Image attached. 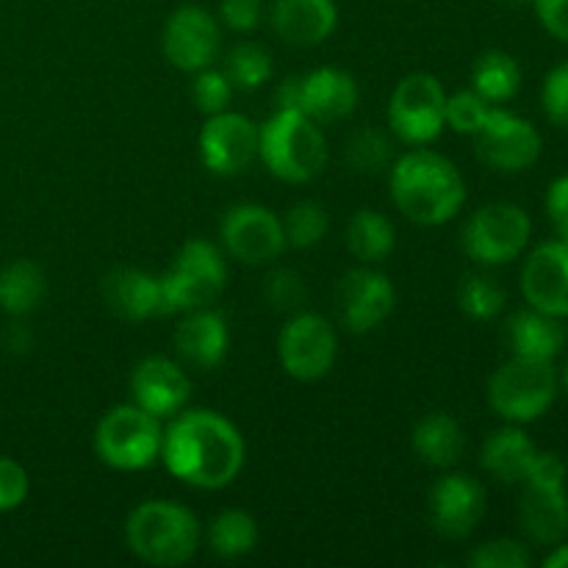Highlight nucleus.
Masks as SVG:
<instances>
[{
	"instance_id": "37998d69",
	"label": "nucleus",
	"mask_w": 568,
	"mask_h": 568,
	"mask_svg": "<svg viewBox=\"0 0 568 568\" xmlns=\"http://www.w3.org/2000/svg\"><path fill=\"white\" fill-rule=\"evenodd\" d=\"M547 214L549 220H552L555 231L560 233V239L568 242V175L555 178L552 186H549Z\"/></svg>"
},
{
	"instance_id": "7c9ffc66",
	"label": "nucleus",
	"mask_w": 568,
	"mask_h": 568,
	"mask_svg": "<svg viewBox=\"0 0 568 568\" xmlns=\"http://www.w3.org/2000/svg\"><path fill=\"white\" fill-rule=\"evenodd\" d=\"M272 53L264 44L255 42H242L231 50L225 64V75L231 78L233 87L239 89H258L261 83H266L272 78Z\"/></svg>"
},
{
	"instance_id": "f03ea898",
	"label": "nucleus",
	"mask_w": 568,
	"mask_h": 568,
	"mask_svg": "<svg viewBox=\"0 0 568 568\" xmlns=\"http://www.w3.org/2000/svg\"><path fill=\"white\" fill-rule=\"evenodd\" d=\"M392 200L410 222L444 225L466 200L458 166L433 150H410L392 170Z\"/></svg>"
},
{
	"instance_id": "c756f323",
	"label": "nucleus",
	"mask_w": 568,
	"mask_h": 568,
	"mask_svg": "<svg viewBox=\"0 0 568 568\" xmlns=\"http://www.w3.org/2000/svg\"><path fill=\"white\" fill-rule=\"evenodd\" d=\"M209 541L220 558H244L258 544V525L244 510H225V514H220L211 521Z\"/></svg>"
},
{
	"instance_id": "1a4fd4ad",
	"label": "nucleus",
	"mask_w": 568,
	"mask_h": 568,
	"mask_svg": "<svg viewBox=\"0 0 568 568\" xmlns=\"http://www.w3.org/2000/svg\"><path fill=\"white\" fill-rule=\"evenodd\" d=\"M447 94L438 78L427 72L405 75L388 100V125L405 144H427L438 139L447 120Z\"/></svg>"
},
{
	"instance_id": "9d476101",
	"label": "nucleus",
	"mask_w": 568,
	"mask_h": 568,
	"mask_svg": "<svg viewBox=\"0 0 568 568\" xmlns=\"http://www.w3.org/2000/svg\"><path fill=\"white\" fill-rule=\"evenodd\" d=\"M477 159L499 172L530 170L541 155V136L532 122L510 114V111L491 109L486 122L475 133Z\"/></svg>"
},
{
	"instance_id": "f3484780",
	"label": "nucleus",
	"mask_w": 568,
	"mask_h": 568,
	"mask_svg": "<svg viewBox=\"0 0 568 568\" xmlns=\"http://www.w3.org/2000/svg\"><path fill=\"white\" fill-rule=\"evenodd\" d=\"M486 514V491L469 475H447L430 491V521L438 536L460 541Z\"/></svg>"
},
{
	"instance_id": "412c9836",
	"label": "nucleus",
	"mask_w": 568,
	"mask_h": 568,
	"mask_svg": "<svg viewBox=\"0 0 568 568\" xmlns=\"http://www.w3.org/2000/svg\"><path fill=\"white\" fill-rule=\"evenodd\" d=\"M175 347L186 364L200 369H214L225 361L231 347V333H227L222 314L209 308L186 311L175 331Z\"/></svg>"
},
{
	"instance_id": "bb28decb",
	"label": "nucleus",
	"mask_w": 568,
	"mask_h": 568,
	"mask_svg": "<svg viewBox=\"0 0 568 568\" xmlns=\"http://www.w3.org/2000/svg\"><path fill=\"white\" fill-rule=\"evenodd\" d=\"M48 292L44 272L33 261H14L0 272V308L11 316L31 314Z\"/></svg>"
},
{
	"instance_id": "dca6fc26",
	"label": "nucleus",
	"mask_w": 568,
	"mask_h": 568,
	"mask_svg": "<svg viewBox=\"0 0 568 568\" xmlns=\"http://www.w3.org/2000/svg\"><path fill=\"white\" fill-rule=\"evenodd\" d=\"M394 311V286L383 272L353 270L338 283V316L353 333L381 327Z\"/></svg>"
},
{
	"instance_id": "b1692460",
	"label": "nucleus",
	"mask_w": 568,
	"mask_h": 568,
	"mask_svg": "<svg viewBox=\"0 0 568 568\" xmlns=\"http://www.w3.org/2000/svg\"><path fill=\"white\" fill-rule=\"evenodd\" d=\"M508 342L514 355H521V358L552 361L566 347V331L558 316L530 308L510 316Z\"/></svg>"
},
{
	"instance_id": "a211bd4d",
	"label": "nucleus",
	"mask_w": 568,
	"mask_h": 568,
	"mask_svg": "<svg viewBox=\"0 0 568 568\" xmlns=\"http://www.w3.org/2000/svg\"><path fill=\"white\" fill-rule=\"evenodd\" d=\"M131 388L139 408L159 416V419L181 414L183 405L189 403V394H192L189 375L170 358H144L133 369Z\"/></svg>"
},
{
	"instance_id": "ea45409f",
	"label": "nucleus",
	"mask_w": 568,
	"mask_h": 568,
	"mask_svg": "<svg viewBox=\"0 0 568 568\" xmlns=\"http://www.w3.org/2000/svg\"><path fill=\"white\" fill-rule=\"evenodd\" d=\"M28 497V475L17 460L0 458V514L14 510Z\"/></svg>"
},
{
	"instance_id": "393cba45",
	"label": "nucleus",
	"mask_w": 568,
	"mask_h": 568,
	"mask_svg": "<svg viewBox=\"0 0 568 568\" xmlns=\"http://www.w3.org/2000/svg\"><path fill=\"white\" fill-rule=\"evenodd\" d=\"M536 455V444L527 438L525 430H519V427H503V430L491 433L486 438L480 460L483 469L491 477H497L499 483H525Z\"/></svg>"
},
{
	"instance_id": "0eeeda50",
	"label": "nucleus",
	"mask_w": 568,
	"mask_h": 568,
	"mask_svg": "<svg viewBox=\"0 0 568 568\" xmlns=\"http://www.w3.org/2000/svg\"><path fill=\"white\" fill-rule=\"evenodd\" d=\"M227 283V266L220 250L203 239H192L181 247L175 264L161 277L166 314L209 308Z\"/></svg>"
},
{
	"instance_id": "c03bdc74",
	"label": "nucleus",
	"mask_w": 568,
	"mask_h": 568,
	"mask_svg": "<svg viewBox=\"0 0 568 568\" xmlns=\"http://www.w3.org/2000/svg\"><path fill=\"white\" fill-rule=\"evenodd\" d=\"M277 109H300V78H286L275 94Z\"/></svg>"
},
{
	"instance_id": "423d86ee",
	"label": "nucleus",
	"mask_w": 568,
	"mask_h": 568,
	"mask_svg": "<svg viewBox=\"0 0 568 568\" xmlns=\"http://www.w3.org/2000/svg\"><path fill=\"white\" fill-rule=\"evenodd\" d=\"M164 433L159 416L139 405H116L94 430V453L105 466L120 471L148 469L161 455Z\"/></svg>"
},
{
	"instance_id": "49530a36",
	"label": "nucleus",
	"mask_w": 568,
	"mask_h": 568,
	"mask_svg": "<svg viewBox=\"0 0 568 568\" xmlns=\"http://www.w3.org/2000/svg\"><path fill=\"white\" fill-rule=\"evenodd\" d=\"M544 566H547V568H568V544L555 549V552L549 555L547 560H544Z\"/></svg>"
},
{
	"instance_id": "473e14b6",
	"label": "nucleus",
	"mask_w": 568,
	"mask_h": 568,
	"mask_svg": "<svg viewBox=\"0 0 568 568\" xmlns=\"http://www.w3.org/2000/svg\"><path fill=\"white\" fill-rule=\"evenodd\" d=\"M286 242L294 247H314L327 233V211L314 200H303L286 214Z\"/></svg>"
},
{
	"instance_id": "a19ab883",
	"label": "nucleus",
	"mask_w": 568,
	"mask_h": 568,
	"mask_svg": "<svg viewBox=\"0 0 568 568\" xmlns=\"http://www.w3.org/2000/svg\"><path fill=\"white\" fill-rule=\"evenodd\" d=\"M220 14L233 31H253L264 17V0H222Z\"/></svg>"
},
{
	"instance_id": "72a5a7b5",
	"label": "nucleus",
	"mask_w": 568,
	"mask_h": 568,
	"mask_svg": "<svg viewBox=\"0 0 568 568\" xmlns=\"http://www.w3.org/2000/svg\"><path fill=\"white\" fill-rule=\"evenodd\" d=\"M344 155L358 172H377L392 161V142L375 128H364L349 136Z\"/></svg>"
},
{
	"instance_id": "f257e3e1",
	"label": "nucleus",
	"mask_w": 568,
	"mask_h": 568,
	"mask_svg": "<svg viewBox=\"0 0 568 568\" xmlns=\"http://www.w3.org/2000/svg\"><path fill=\"white\" fill-rule=\"evenodd\" d=\"M161 458L178 480L216 491L231 486L242 471L244 438L214 410H183L164 433Z\"/></svg>"
},
{
	"instance_id": "aec40b11",
	"label": "nucleus",
	"mask_w": 568,
	"mask_h": 568,
	"mask_svg": "<svg viewBox=\"0 0 568 568\" xmlns=\"http://www.w3.org/2000/svg\"><path fill=\"white\" fill-rule=\"evenodd\" d=\"M270 22L283 42L311 48L336 31L338 9L333 0H275Z\"/></svg>"
},
{
	"instance_id": "ddd939ff",
	"label": "nucleus",
	"mask_w": 568,
	"mask_h": 568,
	"mask_svg": "<svg viewBox=\"0 0 568 568\" xmlns=\"http://www.w3.org/2000/svg\"><path fill=\"white\" fill-rule=\"evenodd\" d=\"M261 131L244 114L220 111L211 114L200 131V153L203 164L214 175H239L258 155Z\"/></svg>"
},
{
	"instance_id": "2f4dec72",
	"label": "nucleus",
	"mask_w": 568,
	"mask_h": 568,
	"mask_svg": "<svg viewBox=\"0 0 568 568\" xmlns=\"http://www.w3.org/2000/svg\"><path fill=\"white\" fill-rule=\"evenodd\" d=\"M458 305L471 320H494L505 308V292L494 277L469 275L458 288Z\"/></svg>"
},
{
	"instance_id": "2eb2a0df",
	"label": "nucleus",
	"mask_w": 568,
	"mask_h": 568,
	"mask_svg": "<svg viewBox=\"0 0 568 568\" xmlns=\"http://www.w3.org/2000/svg\"><path fill=\"white\" fill-rule=\"evenodd\" d=\"M521 292L530 308L541 314L568 316V242H544L521 270Z\"/></svg>"
},
{
	"instance_id": "c85d7f7f",
	"label": "nucleus",
	"mask_w": 568,
	"mask_h": 568,
	"mask_svg": "<svg viewBox=\"0 0 568 568\" xmlns=\"http://www.w3.org/2000/svg\"><path fill=\"white\" fill-rule=\"evenodd\" d=\"M347 247L364 264H381L394 250V225L377 211H358L349 220Z\"/></svg>"
},
{
	"instance_id": "c9c22d12",
	"label": "nucleus",
	"mask_w": 568,
	"mask_h": 568,
	"mask_svg": "<svg viewBox=\"0 0 568 568\" xmlns=\"http://www.w3.org/2000/svg\"><path fill=\"white\" fill-rule=\"evenodd\" d=\"M233 98V83L225 72L220 70H200V75L192 83V100L203 114H220L227 109Z\"/></svg>"
},
{
	"instance_id": "f8f14e48",
	"label": "nucleus",
	"mask_w": 568,
	"mask_h": 568,
	"mask_svg": "<svg viewBox=\"0 0 568 568\" xmlns=\"http://www.w3.org/2000/svg\"><path fill=\"white\" fill-rule=\"evenodd\" d=\"M222 244L242 264H266L286 247L283 222L270 209L255 203L233 205L222 220Z\"/></svg>"
},
{
	"instance_id": "4be33fe9",
	"label": "nucleus",
	"mask_w": 568,
	"mask_h": 568,
	"mask_svg": "<svg viewBox=\"0 0 568 568\" xmlns=\"http://www.w3.org/2000/svg\"><path fill=\"white\" fill-rule=\"evenodd\" d=\"M103 297L114 314L122 320L142 322L150 316L166 314L161 277L142 270H114L103 277Z\"/></svg>"
},
{
	"instance_id": "7ed1b4c3",
	"label": "nucleus",
	"mask_w": 568,
	"mask_h": 568,
	"mask_svg": "<svg viewBox=\"0 0 568 568\" xmlns=\"http://www.w3.org/2000/svg\"><path fill=\"white\" fill-rule=\"evenodd\" d=\"M125 538L131 552L144 564L183 566L197 552L200 521L183 505L153 499L128 516Z\"/></svg>"
},
{
	"instance_id": "58836bf2",
	"label": "nucleus",
	"mask_w": 568,
	"mask_h": 568,
	"mask_svg": "<svg viewBox=\"0 0 568 568\" xmlns=\"http://www.w3.org/2000/svg\"><path fill=\"white\" fill-rule=\"evenodd\" d=\"M544 111L558 128L568 131V61L555 67L544 81Z\"/></svg>"
},
{
	"instance_id": "9b49d317",
	"label": "nucleus",
	"mask_w": 568,
	"mask_h": 568,
	"mask_svg": "<svg viewBox=\"0 0 568 568\" xmlns=\"http://www.w3.org/2000/svg\"><path fill=\"white\" fill-rule=\"evenodd\" d=\"M336 333L320 314H297L281 333L277 355L294 381H320L336 361Z\"/></svg>"
},
{
	"instance_id": "e433bc0d",
	"label": "nucleus",
	"mask_w": 568,
	"mask_h": 568,
	"mask_svg": "<svg viewBox=\"0 0 568 568\" xmlns=\"http://www.w3.org/2000/svg\"><path fill=\"white\" fill-rule=\"evenodd\" d=\"M532 564L530 552L525 544L514 541V538H497L471 552L469 566L475 568H527Z\"/></svg>"
},
{
	"instance_id": "79ce46f5",
	"label": "nucleus",
	"mask_w": 568,
	"mask_h": 568,
	"mask_svg": "<svg viewBox=\"0 0 568 568\" xmlns=\"http://www.w3.org/2000/svg\"><path fill=\"white\" fill-rule=\"evenodd\" d=\"M541 26L560 42H568V0H532Z\"/></svg>"
},
{
	"instance_id": "6e6552de",
	"label": "nucleus",
	"mask_w": 568,
	"mask_h": 568,
	"mask_svg": "<svg viewBox=\"0 0 568 568\" xmlns=\"http://www.w3.org/2000/svg\"><path fill=\"white\" fill-rule=\"evenodd\" d=\"M530 231L532 225L525 209L514 203H491L471 214L460 242H464L466 255L471 261L497 266L508 264L525 253Z\"/></svg>"
},
{
	"instance_id": "20e7f679",
	"label": "nucleus",
	"mask_w": 568,
	"mask_h": 568,
	"mask_svg": "<svg viewBox=\"0 0 568 568\" xmlns=\"http://www.w3.org/2000/svg\"><path fill=\"white\" fill-rule=\"evenodd\" d=\"M258 155L281 181L305 183L325 170L327 142L308 114L300 109H277L261 128Z\"/></svg>"
},
{
	"instance_id": "a878e982",
	"label": "nucleus",
	"mask_w": 568,
	"mask_h": 568,
	"mask_svg": "<svg viewBox=\"0 0 568 568\" xmlns=\"http://www.w3.org/2000/svg\"><path fill=\"white\" fill-rule=\"evenodd\" d=\"M414 449L425 464L449 469L464 453V430L447 414H430L414 427Z\"/></svg>"
},
{
	"instance_id": "f704fd0d",
	"label": "nucleus",
	"mask_w": 568,
	"mask_h": 568,
	"mask_svg": "<svg viewBox=\"0 0 568 568\" xmlns=\"http://www.w3.org/2000/svg\"><path fill=\"white\" fill-rule=\"evenodd\" d=\"M488 100H483L480 94L471 89V92H458L453 98H447V109H444V120L453 128L455 133H469L475 136L477 128L486 122L488 116Z\"/></svg>"
},
{
	"instance_id": "09e8293b",
	"label": "nucleus",
	"mask_w": 568,
	"mask_h": 568,
	"mask_svg": "<svg viewBox=\"0 0 568 568\" xmlns=\"http://www.w3.org/2000/svg\"><path fill=\"white\" fill-rule=\"evenodd\" d=\"M514 3H525V0H514Z\"/></svg>"
},
{
	"instance_id": "de8ad7c7",
	"label": "nucleus",
	"mask_w": 568,
	"mask_h": 568,
	"mask_svg": "<svg viewBox=\"0 0 568 568\" xmlns=\"http://www.w3.org/2000/svg\"><path fill=\"white\" fill-rule=\"evenodd\" d=\"M564 388H566V394H568V364H566V369H564Z\"/></svg>"
},
{
	"instance_id": "4468645a",
	"label": "nucleus",
	"mask_w": 568,
	"mask_h": 568,
	"mask_svg": "<svg viewBox=\"0 0 568 568\" xmlns=\"http://www.w3.org/2000/svg\"><path fill=\"white\" fill-rule=\"evenodd\" d=\"M161 44H164V55L170 59V64H175L183 72H200L216 59L220 26L200 6H181L166 20Z\"/></svg>"
},
{
	"instance_id": "cd10ccee",
	"label": "nucleus",
	"mask_w": 568,
	"mask_h": 568,
	"mask_svg": "<svg viewBox=\"0 0 568 568\" xmlns=\"http://www.w3.org/2000/svg\"><path fill=\"white\" fill-rule=\"evenodd\" d=\"M471 83L475 92L488 103H505V100L516 98L521 87V67L516 59L505 50H488L475 61L471 70Z\"/></svg>"
},
{
	"instance_id": "5701e85b",
	"label": "nucleus",
	"mask_w": 568,
	"mask_h": 568,
	"mask_svg": "<svg viewBox=\"0 0 568 568\" xmlns=\"http://www.w3.org/2000/svg\"><path fill=\"white\" fill-rule=\"evenodd\" d=\"M521 527L538 544H558L568 532V497L566 486L527 483L519 508Z\"/></svg>"
},
{
	"instance_id": "a18cd8bd",
	"label": "nucleus",
	"mask_w": 568,
	"mask_h": 568,
	"mask_svg": "<svg viewBox=\"0 0 568 568\" xmlns=\"http://www.w3.org/2000/svg\"><path fill=\"white\" fill-rule=\"evenodd\" d=\"M6 344H9L11 349H20V353H26V349L31 347V333H28L22 325H14L11 327L9 338H6Z\"/></svg>"
},
{
	"instance_id": "6ab92c4d",
	"label": "nucleus",
	"mask_w": 568,
	"mask_h": 568,
	"mask_svg": "<svg viewBox=\"0 0 568 568\" xmlns=\"http://www.w3.org/2000/svg\"><path fill=\"white\" fill-rule=\"evenodd\" d=\"M355 105H358V87L347 72L336 67H322L300 78V111L308 114L316 125L344 120L353 114Z\"/></svg>"
},
{
	"instance_id": "39448f33",
	"label": "nucleus",
	"mask_w": 568,
	"mask_h": 568,
	"mask_svg": "<svg viewBox=\"0 0 568 568\" xmlns=\"http://www.w3.org/2000/svg\"><path fill=\"white\" fill-rule=\"evenodd\" d=\"M558 394V375L552 361H536L514 355L494 372L488 383V403L503 419L514 425L536 422L549 410Z\"/></svg>"
},
{
	"instance_id": "4c0bfd02",
	"label": "nucleus",
	"mask_w": 568,
	"mask_h": 568,
	"mask_svg": "<svg viewBox=\"0 0 568 568\" xmlns=\"http://www.w3.org/2000/svg\"><path fill=\"white\" fill-rule=\"evenodd\" d=\"M264 294H266V300H270V305L275 311H294V308H300V303H303V300H305L303 277H300L294 270L272 272L270 281H266Z\"/></svg>"
}]
</instances>
